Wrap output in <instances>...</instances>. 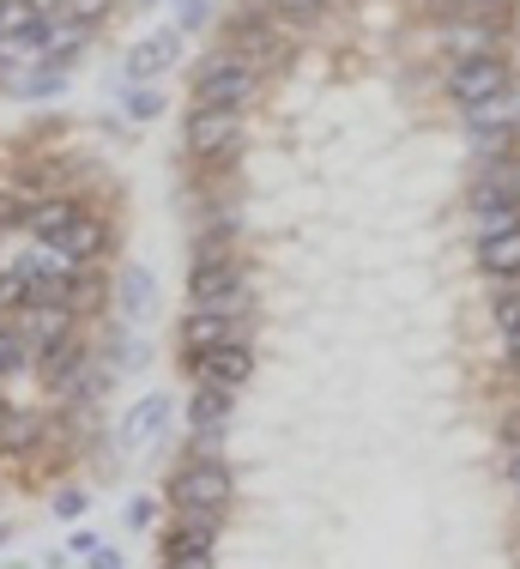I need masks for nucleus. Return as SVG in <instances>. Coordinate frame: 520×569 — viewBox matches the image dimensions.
<instances>
[{
  "mask_svg": "<svg viewBox=\"0 0 520 569\" xmlns=\"http://www.w3.org/2000/svg\"><path fill=\"white\" fill-rule=\"evenodd\" d=\"M103 539H91V533H73L67 539V558H79V563H91V551H98Z\"/></svg>",
  "mask_w": 520,
  "mask_h": 569,
  "instance_id": "28",
  "label": "nucleus"
},
{
  "mask_svg": "<svg viewBox=\"0 0 520 569\" xmlns=\"http://www.w3.org/2000/svg\"><path fill=\"white\" fill-rule=\"evenodd\" d=\"M478 254H484L490 279H520V224L497 230V237H478Z\"/></svg>",
  "mask_w": 520,
  "mask_h": 569,
  "instance_id": "15",
  "label": "nucleus"
},
{
  "mask_svg": "<svg viewBox=\"0 0 520 569\" xmlns=\"http://www.w3.org/2000/svg\"><path fill=\"white\" fill-rule=\"evenodd\" d=\"M146 7H152V0H146Z\"/></svg>",
  "mask_w": 520,
  "mask_h": 569,
  "instance_id": "34",
  "label": "nucleus"
},
{
  "mask_svg": "<svg viewBox=\"0 0 520 569\" xmlns=\"http://www.w3.org/2000/svg\"><path fill=\"white\" fill-rule=\"evenodd\" d=\"M152 515H158L152 497H133V503H128V527H133V533H146V527H152Z\"/></svg>",
  "mask_w": 520,
  "mask_h": 569,
  "instance_id": "27",
  "label": "nucleus"
},
{
  "mask_svg": "<svg viewBox=\"0 0 520 569\" xmlns=\"http://www.w3.org/2000/svg\"><path fill=\"white\" fill-rule=\"evenodd\" d=\"M230 284H242V267L230 261L224 249H207L194 267H188V303H207V297L230 291Z\"/></svg>",
  "mask_w": 520,
  "mask_h": 569,
  "instance_id": "8",
  "label": "nucleus"
},
{
  "mask_svg": "<svg viewBox=\"0 0 520 569\" xmlns=\"http://www.w3.org/2000/svg\"><path fill=\"white\" fill-rule=\"evenodd\" d=\"M230 497H237V485H230V472L218 455H194L170 479V509L176 515H224Z\"/></svg>",
  "mask_w": 520,
  "mask_h": 569,
  "instance_id": "1",
  "label": "nucleus"
},
{
  "mask_svg": "<svg viewBox=\"0 0 520 569\" xmlns=\"http://www.w3.org/2000/svg\"><path fill=\"white\" fill-rule=\"evenodd\" d=\"M212 0H176V31H207Z\"/></svg>",
  "mask_w": 520,
  "mask_h": 569,
  "instance_id": "22",
  "label": "nucleus"
},
{
  "mask_svg": "<svg viewBox=\"0 0 520 569\" xmlns=\"http://www.w3.org/2000/svg\"><path fill=\"white\" fill-rule=\"evenodd\" d=\"M502 91H509V67L497 56H467L454 67V79H448V98H454L460 110H478V103L502 98Z\"/></svg>",
  "mask_w": 520,
  "mask_h": 569,
  "instance_id": "5",
  "label": "nucleus"
},
{
  "mask_svg": "<svg viewBox=\"0 0 520 569\" xmlns=\"http://www.w3.org/2000/svg\"><path fill=\"white\" fill-rule=\"evenodd\" d=\"M194 370H200V382H218V388H242L254 376V351L242 346V340H224V346H212V351H200L194 358Z\"/></svg>",
  "mask_w": 520,
  "mask_h": 569,
  "instance_id": "7",
  "label": "nucleus"
},
{
  "mask_svg": "<svg viewBox=\"0 0 520 569\" xmlns=\"http://www.w3.org/2000/svg\"><path fill=\"white\" fill-rule=\"evenodd\" d=\"M230 395H237V388L200 382L194 400H188V430H224L230 425Z\"/></svg>",
  "mask_w": 520,
  "mask_h": 569,
  "instance_id": "14",
  "label": "nucleus"
},
{
  "mask_svg": "<svg viewBox=\"0 0 520 569\" xmlns=\"http://www.w3.org/2000/svg\"><path fill=\"white\" fill-rule=\"evenodd\" d=\"M24 351H31V340H24L19 328H0V376L24 370Z\"/></svg>",
  "mask_w": 520,
  "mask_h": 569,
  "instance_id": "20",
  "label": "nucleus"
},
{
  "mask_svg": "<svg viewBox=\"0 0 520 569\" xmlns=\"http://www.w3.org/2000/svg\"><path fill=\"white\" fill-rule=\"evenodd\" d=\"M230 340V316H212V309H194V316L182 321V351L188 358H200V351L224 346Z\"/></svg>",
  "mask_w": 520,
  "mask_h": 569,
  "instance_id": "17",
  "label": "nucleus"
},
{
  "mask_svg": "<svg viewBox=\"0 0 520 569\" xmlns=\"http://www.w3.org/2000/svg\"><path fill=\"white\" fill-rule=\"evenodd\" d=\"M509 479H514V491H520V442H514V455H509Z\"/></svg>",
  "mask_w": 520,
  "mask_h": 569,
  "instance_id": "30",
  "label": "nucleus"
},
{
  "mask_svg": "<svg viewBox=\"0 0 520 569\" xmlns=\"http://www.w3.org/2000/svg\"><path fill=\"white\" fill-rule=\"evenodd\" d=\"M54 515H61V521H79V515H86V491H73V485L54 491Z\"/></svg>",
  "mask_w": 520,
  "mask_h": 569,
  "instance_id": "26",
  "label": "nucleus"
},
{
  "mask_svg": "<svg viewBox=\"0 0 520 569\" xmlns=\"http://www.w3.org/2000/svg\"><path fill=\"white\" fill-rule=\"evenodd\" d=\"M472 7H490V12H502V7H509V0H472Z\"/></svg>",
  "mask_w": 520,
  "mask_h": 569,
  "instance_id": "31",
  "label": "nucleus"
},
{
  "mask_svg": "<svg viewBox=\"0 0 520 569\" xmlns=\"http://www.w3.org/2000/svg\"><path fill=\"white\" fill-rule=\"evenodd\" d=\"M321 7H327V0H272V12H279V19H291V24L321 19Z\"/></svg>",
  "mask_w": 520,
  "mask_h": 569,
  "instance_id": "23",
  "label": "nucleus"
},
{
  "mask_svg": "<svg viewBox=\"0 0 520 569\" xmlns=\"http://www.w3.org/2000/svg\"><path fill=\"white\" fill-rule=\"evenodd\" d=\"M509 358H514V376H520V346H509Z\"/></svg>",
  "mask_w": 520,
  "mask_h": 569,
  "instance_id": "32",
  "label": "nucleus"
},
{
  "mask_svg": "<svg viewBox=\"0 0 520 569\" xmlns=\"http://www.w3.org/2000/svg\"><path fill=\"white\" fill-rule=\"evenodd\" d=\"M188 152L200 158V164H212V158H230L242 146V110H207V103H194V116H188L182 128Z\"/></svg>",
  "mask_w": 520,
  "mask_h": 569,
  "instance_id": "3",
  "label": "nucleus"
},
{
  "mask_svg": "<svg viewBox=\"0 0 520 569\" xmlns=\"http://www.w3.org/2000/svg\"><path fill=\"white\" fill-rule=\"evenodd\" d=\"M194 309H212V316H249V284H230V291H218V297H207V303H194Z\"/></svg>",
  "mask_w": 520,
  "mask_h": 569,
  "instance_id": "19",
  "label": "nucleus"
},
{
  "mask_svg": "<svg viewBox=\"0 0 520 569\" xmlns=\"http://www.w3.org/2000/svg\"><path fill=\"white\" fill-rule=\"evenodd\" d=\"M121 316H128V328H146V321L158 316V279L146 273V267H128V273H121Z\"/></svg>",
  "mask_w": 520,
  "mask_h": 569,
  "instance_id": "11",
  "label": "nucleus"
},
{
  "mask_svg": "<svg viewBox=\"0 0 520 569\" xmlns=\"http://www.w3.org/2000/svg\"><path fill=\"white\" fill-rule=\"evenodd\" d=\"M176 56H182V31H158V37H146V43H133L128 49V86L158 79L163 67H176Z\"/></svg>",
  "mask_w": 520,
  "mask_h": 569,
  "instance_id": "9",
  "label": "nucleus"
},
{
  "mask_svg": "<svg viewBox=\"0 0 520 569\" xmlns=\"http://www.w3.org/2000/svg\"><path fill=\"white\" fill-rule=\"evenodd\" d=\"M91 31H98V24H86V19H49L43 24V61H54V67H73V56L79 49L91 43Z\"/></svg>",
  "mask_w": 520,
  "mask_h": 569,
  "instance_id": "10",
  "label": "nucleus"
},
{
  "mask_svg": "<svg viewBox=\"0 0 520 569\" xmlns=\"http://www.w3.org/2000/svg\"><path fill=\"white\" fill-rule=\"evenodd\" d=\"M91 563H98V569H121V551L116 546H98V551H91Z\"/></svg>",
  "mask_w": 520,
  "mask_h": 569,
  "instance_id": "29",
  "label": "nucleus"
},
{
  "mask_svg": "<svg viewBox=\"0 0 520 569\" xmlns=\"http://www.w3.org/2000/svg\"><path fill=\"white\" fill-rule=\"evenodd\" d=\"M163 425H170V400H163V395L133 400L128 418H121V449H128V455H146V449L163 437Z\"/></svg>",
  "mask_w": 520,
  "mask_h": 569,
  "instance_id": "6",
  "label": "nucleus"
},
{
  "mask_svg": "<svg viewBox=\"0 0 520 569\" xmlns=\"http://www.w3.org/2000/svg\"><path fill=\"white\" fill-rule=\"evenodd\" d=\"M109 7H116V0H61V12H67V19H86V24L109 19Z\"/></svg>",
  "mask_w": 520,
  "mask_h": 569,
  "instance_id": "24",
  "label": "nucleus"
},
{
  "mask_svg": "<svg viewBox=\"0 0 520 569\" xmlns=\"http://www.w3.org/2000/svg\"><path fill=\"white\" fill-rule=\"evenodd\" d=\"M467 133H472V146H478V152L509 158V152H514V140H520V121H502V116L467 110Z\"/></svg>",
  "mask_w": 520,
  "mask_h": 569,
  "instance_id": "12",
  "label": "nucleus"
},
{
  "mask_svg": "<svg viewBox=\"0 0 520 569\" xmlns=\"http://www.w3.org/2000/svg\"><path fill=\"white\" fill-rule=\"evenodd\" d=\"M79 219V207H73V200H61V194H54V200H37V207L31 212H24V230H31V237L37 242H61L67 237V224H73Z\"/></svg>",
  "mask_w": 520,
  "mask_h": 569,
  "instance_id": "13",
  "label": "nucleus"
},
{
  "mask_svg": "<svg viewBox=\"0 0 520 569\" xmlns=\"http://www.w3.org/2000/svg\"><path fill=\"white\" fill-rule=\"evenodd\" d=\"M103 242H109V224L98 219V212H79V219L73 224H67V237H61V249L67 254H73V261H98V254H103Z\"/></svg>",
  "mask_w": 520,
  "mask_h": 569,
  "instance_id": "16",
  "label": "nucleus"
},
{
  "mask_svg": "<svg viewBox=\"0 0 520 569\" xmlns=\"http://www.w3.org/2000/svg\"><path fill=\"white\" fill-rule=\"evenodd\" d=\"M254 98V61L249 56H212L200 61L194 73V103H207V110H249Z\"/></svg>",
  "mask_w": 520,
  "mask_h": 569,
  "instance_id": "2",
  "label": "nucleus"
},
{
  "mask_svg": "<svg viewBox=\"0 0 520 569\" xmlns=\"http://www.w3.org/2000/svg\"><path fill=\"white\" fill-rule=\"evenodd\" d=\"M218 546V515H182V521L163 533V563L170 569H207Z\"/></svg>",
  "mask_w": 520,
  "mask_h": 569,
  "instance_id": "4",
  "label": "nucleus"
},
{
  "mask_svg": "<svg viewBox=\"0 0 520 569\" xmlns=\"http://www.w3.org/2000/svg\"><path fill=\"white\" fill-rule=\"evenodd\" d=\"M128 116H133V121H158V116H163V91H158V86H152V91L133 86V91H128Z\"/></svg>",
  "mask_w": 520,
  "mask_h": 569,
  "instance_id": "21",
  "label": "nucleus"
},
{
  "mask_svg": "<svg viewBox=\"0 0 520 569\" xmlns=\"http://www.w3.org/2000/svg\"><path fill=\"white\" fill-rule=\"evenodd\" d=\"M0 539H7V527H0Z\"/></svg>",
  "mask_w": 520,
  "mask_h": 569,
  "instance_id": "33",
  "label": "nucleus"
},
{
  "mask_svg": "<svg viewBox=\"0 0 520 569\" xmlns=\"http://www.w3.org/2000/svg\"><path fill=\"white\" fill-rule=\"evenodd\" d=\"M497 328H502V340L520 346V297H502L497 303Z\"/></svg>",
  "mask_w": 520,
  "mask_h": 569,
  "instance_id": "25",
  "label": "nucleus"
},
{
  "mask_svg": "<svg viewBox=\"0 0 520 569\" xmlns=\"http://www.w3.org/2000/svg\"><path fill=\"white\" fill-rule=\"evenodd\" d=\"M7 91H12V98H61V91H67V67L43 61V67H31V73H12Z\"/></svg>",
  "mask_w": 520,
  "mask_h": 569,
  "instance_id": "18",
  "label": "nucleus"
}]
</instances>
